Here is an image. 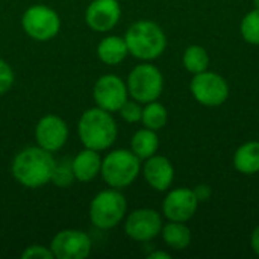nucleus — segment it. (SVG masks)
<instances>
[{
	"label": "nucleus",
	"mask_w": 259,
	"mask_h": 259,
	"mask_svg": "<svg viewBox=\"0 0 259 259\" xmlns=\"http://www.w3.org/2000/svg\"><path fill=\"white\" fill-rule=\"evenodd\" d=\"M56 161L52 152L30 146L17 153L12 161V176L27 188H39L52 181Z\"/></svg>",
	"instance_id": "f257e3e1"
},
{
	"label": "nucleus",
	"mask_w": 259,
	"mask_h": 259,
	"mask_svg": "<svg viewBox=\"0 0 259 259\" xmlns=\"http://www.w3.org/2000/svg\"><path fill=\"white\" fill-rule=\"evenodd\" d=\"M117 123L111 112L96 106L87 109L77 123V134L80 143L87 149L93 150H106L109 149L117 138Z\"/></svg>",
	"instance_id": "f03ea898"
},
{
	"label": "nucleus",
	"mask_w": 259,
	"mask_h": 259,
	"mask_svg": "<svg viewBox=\"0 0 259 259\" xmlns=\"http://www.w3.org/2000/svg\"><path fill=\"white\" fill-rule=\"evenodd\" d=\"M127 50L141 61H153L159 58L167 47L164 30L153 21L141 20L134 23L124 35Z\"/></svg>",
	"instance_id": "7ed1b4c3"
},
{
	"label": "nucleus",
	"mask_w": 259,
	"mask_h": 259,
	"mask_svg": "<svg viewBox=\"0 0 259 259\" xmlns=\"http://www.w3.org/2000/svg\"><path fill=\"white\" fill-rule=\"evenodd\" d=\"M140 170L141 159L132 150L118 149L112 150L105 156V159H102L100 175L109 187L121 190L134 184Z\"/></svg>",
	"instance_id": "20e7f679"
},
{
	"label": "nucleus",
	"mask_w": 259,
	"mask_h": 259,
	"mask_svg": "<svg viewBox=\"0 0 259 259\" xmlns=\"http://www.w3.org/2000/svg\"><path fill=\"white\" fill-rule=\"evenodd\" d=\"M126 199L117 188L105 190L91 200L90 220L96 228L109 231L121 223L126 215Z\"/></svg>",
	"instance_id": "39448f33"
},
{
	"label": "nucleus",
	"mask_w": 259,
	"mask_h": 259,
	"mask_svg": "<svg viewBox=\"0 0 259 259\" xmlns=\"http://www.w3.org/2000/svg\"><path fill=\"white\" fill-rule=\"evenodd\" d=\"M126 85L129 96L134 100L146 105L159 99L164 88V77L158 67L144 62L134 67V70L129 73Z\"/></svg>",
	"instance_id": "423d86ee"
},
{
	"label": "nucleus",
	"mask_w": 259,
	"mask_h": 259,
	"mask_svg": "<svg viewBox=\"0 0 259 259\" xmlns=\"http://www.w3.org/2000/svg\"><path fill=\"white\" fill-rule=\"evenodd\" d=\"M21 26L32 39L49 41L59 33L61 18L56 11L46 5H33L24 11Z\"/></svg>",
	"instance_id": "0eeeda50"
},
{
	"label": "nucleus",
	"mask_w": 259,
	"mask_h": 259,
	"mask_svg": "<svg viewBox=\"0 0 259 259\" xmlns=\"http://www.w3.org/2000/svg\"><path fill=\"white\" fill-rule=\"evenodd\" d=\"M193 97L205 106H220L229 97V85L223 76L214 71L194 74L190 83Z\"/></svg>",
	"instance_id": "6e6552de"
},
{
	"label": "nucleus",
	"mask_w": 259,
	"mask_h": 259,
	"mask_svg": "<svg viewBox=\"0 0 259 259\" xmlns=\"http://www.w3.org/2000/svg\"><path fill=\"white\" fill-rule=\"evenodd\" d=\"M91 249V238L77 229L61 231L50 243V250L55 259H85L90 256Z\"/></svg>",
	"instance_id": "1a4fd4ad"
},
{
	"label": "nucleus",
	"mask_w": 259,
	"mask_h": 259,
	"mask_svg": "<svg viewBox=\"0 0 259 259\" xmlns=\"http://www.w3.org/2000/svg\"><path fill=\"white\" fill-rule=\"evenodd\" d=\"M127 85L117 74H103L93 90L96 105L108 112H117L127 100Z\"/></svg>",
	"instance_id": "9d476101"
},
{
	"label": "nucleus",
	"mask_w": 259,
	"mask_h": 259,
	"mask_svg": "<svg viewBox=\"0 0 259 259\" xmlns=\"http://www.w3.org/2000/svg\"><path fill=\"white\" fill-rule=\"evenodd\" d=\"M162 226V219L155 209L140 208L127 215L124 231L131 240L146 243L156 238L161 234Z\"/></svg>",
	"instance_id": "9b49d317"
},
{
	"label": "nucleus",
	"mask_w": 259,
	"mask_h": 259,
	"mask_svg": "<svg viewBox=\"0 0 259 259\" xmlns=\"http://www.w3.org/2000/svg\"><path fill=\"white\" fill-rule=\"evenodd\" d=\"M68 138V126L67 123L55 115V114H47L44 115L35 127V140L36 146L49 150V152H58Z\"/></svg>",
	"instance_id": "f8f14e48"
},
{
	"label": "nucleus",
	"mask_w": 259,
	"mask_h": 259,
	"mask_svg": "<svg viewBox=\"0 0 259 259\" xmlns=\"http://www.w3.org/2000/svg\"><path fill=\"white\" fill-rule=\"evenodd\" d=\"M199 199L194 194V190L190 188H176L171 190L164 202H162V211L164 215L170 222H188L197 211Z\"/></svg>",
	"instance_id": "ddd939ff"
},
{
	"label": "nucleus",
	"mask_w": 259,
	"mask_h": 259,
	"mask_svg": "<svg viewBox=\"0 0 259 259\" xmlns=\"http://www.w3.org/2000/svg\"><path fill=\"white\" fill-rule=\"evenodd\" d=\"M121 8L117 0H93L85 12V21L94 32H108L117 26Z\"/></svg>",
	"instance_id": "4468645a"
},
{
	"label": "nucleus",
	"mask_w": 259,
	"mask_h": 259,
	"mask_svg": "<svg viewBox=\"0 0 259 259\" xmlns=\"http://www.w3.org/2000/svg\"><path fill=\"white\" fill-rule=\"evenodd\" d=\"M146 182L156 191H167L175 179V168L165 156L153 155L146 159L143 167Z\"/></svg>",
	"instance_id": "2eb2a0df"
},
{
	"label": "nucleus",
	"mask_w": 259,
	"mask_h": 259,
	"mask_svg": "<svg viewBox=\"0 0 259 259\" xmlns=\"http://www.w3.org/2000/svg\"><path fill=\"white\" fill-rule=\"evenodd\" d=\"M71 168H73V175H74L76 181L90 182L100 173L102 158L97 150L85 147L71 161Z\"/></svg>",
	"instance_id": "dca6fc26"
},
{
	"label": "nucleus",
	"mask_w": 259,
	"mask_h": 259,
	"mask_svg": "<svg viewBox=\"0 0 259 259\" xmlns=\"http://www.w3.org/2000/svg\"><path fill=\"white\" fill-rule=\"evenodd\" d=\"M127 55L129 50L124 38L117 35H109L103 38L97 46V56L106 65H117L123 62Z\"/></svg>",
	"instance_id": "f3484780"
},
{
	"label": "nucleus",
	"mask_w": 259,
	"mask_h": 259,
	"mask_svg": "<svg viewBox=\"0 0 259 259\" xmlns=\"http://www.w3.org/2000/svg\"><path fill=\"white\" fill-rule=\"evenodd\" d=\"M234 165L243 175H255L259 171V141H249L238 147L234 155Z\"/></svg>",
	"instance_id": "a211bd4d"
},
{
	"label": "nucleus",
	"mask_w": 259,
	"mask_h": 259,
	"mask_svg": "<svg viewBox=\"0 0 259 259\" xmlns=\"http://www.w3.org/2000/svg\"><path fill=\"white\" fill-rule=\"evenodd\" d=\"M158 147H159V140H158L156 131H152L147 127L137 131L131 141V150L140 159H147L156 155Z\"/></svg>",
	"instance_id": "6ab92c4d"
},
{
	"label": "nucleus",
	"mask_w": 259,
	"mask_h": 259,
	"mask_svg": "<svg viewBox=\"0 0 259 259\" xmlns=\"http://www.w3.org/2000/svg\"><path fill=\"white\" fill-rule=\"evenodd\" d=\"M165 244L175 250H184L191 243V231L182 222H170L161 231Z\"/></svg>",
	"instance_id": "aec40b11"
},
{
	"label": "nucleus",
	"mask_w": 259,
	"mask_h": 259,
	"mask_svg": "<svg viewBox=\"0 0 259 259\" xmlns=\"http://www.w3.org/2000/svg\"><path fill=\"white\" fill-rule=\"evenodd\" d=\"M167 118H168V112H167L165 106L156 100L146 103V106L143 108L141 121H143L144 127H147V129H152V131L162 129L167 124Z\"/></svg>",
	"instance_id": "412c9836"
},
{
	"label": "nucleus",
	"mask_w": 259,
	"mask_h": 259,
	"mask_svg": "<svg viewBox=\"0 0 259 259\" xmlns=\"http://www.w3.org/2000/svg\"><path fill=\"white\" fill-rule=\"evenodd\" d=\"M182 62H184V67L190 73L197 74V73H202V71L208 70V67H209V55L202 46H190L184 52Z\"/></svg>",
	"instance_id": "4be33fe9"
},
{
	"label": "nucleus",
	"mask_w": 259,
	"mask_h": 259,
	"mask_svg": "<svg viewBox=\"0 0 259 259\" xmlns=\"http://www.w3.org/2000/svg\"><path fill=\"white\" fill-rule=\"evenodd\" d=\"M240 30L244 41L253 46H259V8H255L243 17Z\"/></svg>",
	"instance_id": "5701e85b"
},
{
	"label": "nucleus",
	"mask_w": 259,
	"mask_h": 259,
	"mask_svg": "<svg viewBox=\"0 0 259 259\" xmlns=\"http://www.w3.org/2000/svg\"><path fill=\"white\" fill-rule=\"evenodd\" d=\"M121 118L127 123H138L141 121V115H143V108L140 105V102L137 100H126L124 105L118 109Z\"/></svg>",
	"instance_id": "b1692460"
},
{
	"label": "nucleus",
	"mask_w": 259,
	"mask_h": 259,
	"mask_svg": "<svg viewBox=\"0 0 259 259\" xmlns=\"http://www.w3.org/2000/svg\"><path fill=\"white\" fill-rule=\"evenodd\" d=\"M74 179L73 175V168H71V162H64L61 165L56 164L53 176H52V182L56 184L58 187H68L71 184V181Z\"/></svg>",
	"instance_id": "393cba45"
},
{
	"label": "nucleus",
	"mask_w": 259,
	"mask_h": 259,
	"mask_svg": "<svg viewBox=\"0 0 259 259\" xmlns=\"http://www.w3.org/2000/svg\"><path fill=\"white\" fill-rule=\"evenodd\" d=\"M14 85V71L6 61L0 58V96L8 93Z\"/></svg>",
	"instance_id": "a878e982"
},
{
	"label": "nucleus",
	"mask_w": 259,
	"mask_h": 259,
	"mask_svg": "<svg viewBox=\"0 0 259 259\" xmlns=\"http://www.w3.org/2000/svg\"><path fill=\"white\" fill-rule=\"evenodd\" d=\"M23 259H55L50 247L41 246V244H33L29 246L23 253H21Z\"/></svg>",
	"instance_id": "bb28decb"
},
{
	"label": "nucleus",
	"mask_w": 259,
	"mask_h": 259,
	"mask_svg": "<svg viewBox=\"0 0 259 259\" xmlns=\"http://www.w3.org/2000/svg\"><path fill=\"white\" fill-rule=\"evenodd\" d=\"M194 194L197 196L199 202H205V200H208L211 197L212 191H211V188L208 185H197L194 188Z\"/></svg>",
	"instance_id": "cd10ccee"
},
{
	"label": "nucleus",
	"mask_w": 259,
	"mask_h": 259,
	"mask_svg": "<svg viewBox=\"0 0 259 259\" xmlns=\"http://www.w3.org/2000/svg\"><path fill=\"white\" fill-rule=\"evenodd\" d=\"M250 244H252V249L253 252L259 256V226L252 232V237H250Z\"/></svg>",
	"instance_id": "c85d7f7f"
},
{
	"label": "nucleus",
	"mask_w": 259,
	"mask_h": 259,
	"mask_svg": "<svg viewBox=\"0 0 259 259\" xmlns=\"http://www.w3.org/2000/svg\"><path fill=\"white\" fill-rule=\"evenodd\" d=\"M171 258V255L170 253H167V252H153V253H150L149 255V259H170Z\"/></svg>",
	"instance_id": "c756f323"
},
{
	"label": "nucleus",
	"mask_w": 259,
	"mask_h": 259,
	"mask_svg": "<svg viewBox=\"0 0 259 259\" xmlns=\"http://www.w3.org/2000/svg\"><path fill=\"white\" fill-rule=\"evenodd\" d=\"M253 3H255V8H259V0H253Z\"/></svg>",
	"instance_id": "7c9ffc66"
}]
</instances>
